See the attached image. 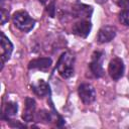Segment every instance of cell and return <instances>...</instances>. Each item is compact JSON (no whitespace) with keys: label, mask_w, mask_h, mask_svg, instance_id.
<instances>
[{"label":"cell","mask_w":129,"mask_h":129,"mask_svg":"<svg viewBox=\"0 0 129 129\" xmlns=\"http://www.w3.org/2000/svg\"><path fill=\"white\" fill-rule=\"evenodd\" d=\"M17 110H18V106H17L16 103H14V102H7L5 104V107H4V110H3V117L6 116L7 119H8L9 117L14 116L17 113Z\"/></svg>","instance_id":"4fadbf2b"},{"label":"cell","mask_w":129,"mask_h":129,"mask_svg":"<svg viewBox=\"0 0 129 129\" xmlns=\"http://www.w3.org/2000/svg\"><path fill=\"white\" fill-rule=\"evenodd\" d=\"M35 112V101L32 98H26L25 99V109L22 114V118L26 122H30L33 120Z\"/></svg>","instance_id":"8fae6325"},{"label":"cell","mask_w":129,"mask_h":129,"mask_svg":"<svg viewBox=\"0 0 129 129\" xmlns=\"http://www.w3.org/2000/svg\"><path fill=\"white\" fill-rule=\"evenodd\" d=\"M103 59H104V54L101 51H95L92 55V60L89 64V68L91 73L96 78H101L104 75Z\"/></svg>","instance_id":"3957f363"},{"label":"cell","mask_w":129,"mask_h":129,"mask_svg":"<svg viewBox=\"0 0 129 129\" xmlns=\"http://www.w3.org/2000/svg\"><path fill=\"white\" fill-rule=\"evenodd\" d=\"M0 44H1V70H2L4 62L7 61L11 56L13 50V44L3 32H1Z\"/></svg>","instance_id":"52a82bcc"},{"label":"cell","mask_w":129,"mask_h":129,"mask_svg":"<svg viewBox=\"0 0 129 129\" xmlns=\"http://www.w3.org/2000/svg\"><path fill=\"white\" fill-rule=\"evenodd\" d=\"M116 36V28L114 26L106 25L99 29L96 39L99 43H106L111 41Z\"/></svg>","instance_id":"ba28073f"},{"label":"cell","mask_w":129,"mask_h":129,"mask_svg":"<svg viewBox=\"0 0 129 129\" xmlns=\"http://www.w3.org/2000/svg\"><path fill=\"white\" fill-rule=\"evenodd\" d=\"M128 78H129V76H128Z\"/></svg>","instance_id":"ffe728a7"},{"label":"cell","mask_w":129,"mask_h":129,"mask_svg":"<svg viewBox=\"0 0 129 129\" xmlns=\"http://www.w3.org/2000/svg\"><path fill=\"white\" fill-rule=\"evenodd\" d=\"M116 3L118 6L122 8H128L129 7V0H116Z\"/></svg>","instance_id":"e0dca14e"},{"label":"cell","mask_w":129,"mask_h":129,"mask_svg":"<svg viewBox=\"0 0 129 129\" xmlns=\"http://www.w3.org/2000/svg\"><path fill=\"white\" fill-rule=\"evenodd\" d=\"M78 93H79L80 99L86 105L93 103L96 99V91L91 84H87V83L81 84L79 86Z\"/></svg>","instance_id":"277c9868"},{"label":"cell","mask_w":129,"mask_h":129,"mask_svg":"<svg viewBox=\"0 0 129 129\" xmlns=\"http://www.w3.org/2000/svg\"><path fill=\"white\" fill-rule=\"evenodd\" d=\"M9 19V11L5 10L4 8H1V24H4Z\"/></svg>","instance_id":"2e32d148"},{"label":"cell","mask_w":129,"mask_h":129,"mask_svg":"<svg viewBox=\"0 0 129 129\" xmlns=\"http://www.w3.org/2000/svg\"><path fill=\"white\" fill-rule=\"evenodd\" d=\"M47 1H48V0H39V2H41L42 4H44V3H46Z\"/></svg>","instance_id":"d6986e66"},{"label":"cell","mask_w":129,"mask_h":129,"mask_svg":"<svg viewBox=\"0 0 129 129\" xmlns=\"http://www.w3.org/2000/svg\"><path fill=\"white\" fill-rule=\"evenodd\" d=\"M51 58L49 57H38V58H34L32 60L29 61L28 63V69H37L40 71H46L49 69V67L51 66Z\"/></svg>","instance_id":"30bf717a"},{"label":"cell","mask_w":129,"mask_h":129,"mask_svg":"<svg viewBox=\"0 0 129 129\" xmlns=\"http://www.w3.org/2000/svg\"><path fill=\"white\" fill-rule=\"evenodd\" d=\"M71 12L74 18H80L81 20H88L93 13V8L86 4L77 3L73 5Z\"/></svg>","instance_id":"8992f818"},{"label":"cell","mask_w":129,"mask_h":129,"mask_svg":"<svg viewBox=\"0 0 129 129\" xmlns=\"http://www.w3.org/2000/svg\"><path fill=\"white\" fill-rule=\"evenodd\" d=\"M95 1H96V3H98V4H104V3L107 2V0H95Z\"/></svg>","instance_id":"ac0fdd59"},{"label":"cell","mask_w":129,"mask_h":129,"mask_svg":"<svg viewBox=\"0 0 129 129\" xmlns=\"http://www.w3.org/2000/svg\"><path fill=\"white\" fill-rule=\"evenodd\" d=\"M37 120H39V122L40 121H47V122H49L50 115L46 111H39L37 113Z\"/></svg>","instance_id":"9a60e30c"},{"label":"cell","mask_w":129,"mask_h":129,"mask_svg":"<svg viewBox=\"0 0 129 129\" xmlns=\"http://www.w3.org/2000/svg\"><path fill=\"white\" fill-rule=\"evenodd\" d=\"M108 73L114 81L120 80L124 75V63L119 57H114L110 60L108 66Z\"/></svg>","instance_id":"5b68a950"},{"label":"cell","mask_w":129,"mask_h":129,"mask_svg":"<svg viewBox=\"0 0 129 129\" xmlns=\"http://www.w3.org/2000/svg\"><path fill=\"white\" fill-rule=\"evenodd\" d=\"M12 20L14 25L23 32H29L35 24V20L24 10L16 11L12 16Z\"/></svg>","instance_id":"7a4b0ae2"},{"label":"cell","mask_w":129,"mask_h":129,"mask_svg":"<svg viewBox=\"0 0 129 129\" xmlns=\"http://www.w3.org/2000/svg\"><path fill=\"white\" fill-rule=\"evenodd\" d=\"M119 21L123 25L129 26V9H124L119 13Z\"/></svg>","instance_id":"5bb4252c"},{"label":"cell","mask_w":129,"mask_h":129,"mask_svg":"<svg viewBox=\"0 0 129 129\" xmlns=\"http://www.w3.org/2000/svg\"><path fill=\"white\" fill-rule=\"evenodd\" d=\"M75 57L71 52H63L56 63V70L63 79H69L74 75Z\"/></svg>","instance_id":"6da1fadb"},{"label":"cell","mask_w":129,"mask_h":129,"mask_svg":"<svg viewBox=\"0 0 129 129\" xmlns=\"http://www.w3.org/2000/svg\"><path fill=\"white\" fill-rule=\"evenodd\" d=\"M91 28H92V23L89 20H80L73 25L72 30H73L74 34H76L80 37L86 38L89 35Z\"/></svg>","instance_id":"9c48e42d"},{"label":"cell","mask_w":129,"mask_h":129,"mask_svg":"<svg viewBox=\"0 0 129 129\" xmlns=\"http://www.w3.org/2000/svg\"><path fill=\"white\" fill-rule=\"evenodd\" d=\"M32 91L38 97L43 98V97H45L49 94V86L43 80H39L36 84L32 85Z\"/></svg>","instance_id":"7c38bea8"}]
</instances>
